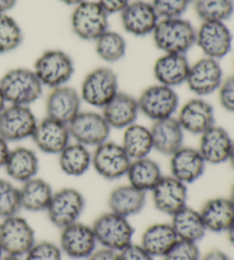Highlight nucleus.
Instances as JSON below:
<instances>
[{
    "label": "nucleus",
    "instance_id": "obj_4",
    "mask_svg": "<svg viewBox=\"0 0 234 260\" xmlns=\"http://www.w3.org/2000/svg\"><path fill=\"white\" fill-rule=\"evenodd\" d=\"M34 72L44 88L69 85L76 68L70 55L62 49H48L41 53L34 64Z\"/></svg>",
    "mask_w": 234,
    "mask_h": 260
},
{
    "label": "nucleus",
    "instance_id": "obj_36",
    "mask_svg": "<svg viewBox=\"0 0 234 260\" xmlns=\"http://www.w3.org/2000/svg\"><path fill=\"white\" fill-rule=\"evenodd\" d=\"M193 9L201 22H224L234 14V0H193Z\"/></svg>",
    "mask_w": 234,
    "mask_h": 260
},
{
    "label": "nucleus",
    "instance_id": "obj_32",
    "mask_svg": "<svg viewBox=\"0 0 234 260\" xmlns=\"http://www.w3.org/2000/svg\"><path fill=\"white\" fill-rule=\"evenodd\" d=\"M57 156L61 171L70 177H81L92 169L91 148L77 142L71 141Z\"/></svg>",
    "mask_w": 234,
    "mask_h": 260
},
{
    "label": "nucleus",
    "instance_id": "obj_54",
    "mask_svg": "<svg viewBox=\"0 0 234 260\" xmlns=\"http://www.w3.org/2000/svg\"><path fill=\"white\" fill-rule=\"evenodd\" d=\"M228 199H230V201L232 202V204L234 206V183L232 184V186H231V191H230V195H228Z\"/></svg>",
    "mask_w": 234,
    "mask_h": 260
},
{
    "label": "nucleus",
    "instance_id": "obj_3",
    "mask_svg": "<svg viewBox=\"0 0 234 260\" xmlns=\"http://www.w3.org/2000/svg\"><path fill=\"white\" fill-rule=\"evenodd\" d=\"M92 229L101 248L119 252L133 243L135 230L129 218L112 211L101 213L93 221Z\"/></svg>",
    "mask_w": 234,
    "mask_h": 260
},
{
    "label": "nucleus",
    "instance_id": "obj_43",
    "mask_svg": "<svg viewBox=\"0 0 234 260\" xmlns=\"http://www.w3.org/2000/svg\"><path fill=\"white\" fill-rule=\"evenodd\" d=\"M119 260H154L152 254H150L139 243H130L128 247L118 252Z\"/></svg>",
    "mask_w": 234,
    "mask_h": 260
},
{
    "label": "nucleus",
    "instance_id": "obj_8",
    "mask_svg": "<svg viewBox=\"0 0 234 260\" xmlns=\"http://www.w3.org/2000/svg\"><path fill=\"white\" fill-rule=\"evenodd\" d=\"M85 209L86 199L79 189L63 187L54 191L45 212L50 224L61 230L80 220Z\"/></svg>",
    "mask_w": 234,
    "mask_h": 260
},
{
    "label": "nucleus",
    "instance_id": "obj_16",
    "mask_svg": "<svg viewBox=\"0 0 234 260\" xmlns=\"http://www.w3.org/2000/svg\"><path fill=\"white\" fill-rule=\"evenodd\" d=\"M176 119L184 133L200 136L216 124L214 106L202 97H193L180 106Z\"/></svg>",
    "mask_w": 234,
    "mask_h": 260
},
{
    "label": "nucleus",
    "instance_id": "obj_28",
    "mask_svg": "<svg viewBox=\"0 0 234 260\" xmlns=\"http://www.w3.org/2000/svg\"><path fill=\"white\" fill-rule=\"evenodd\" d=\"M147 206V193L130 184L119 185L107 197L109 211L130 218L139 215Z\"/></svg>",
    "mask_w": 234,
    "mask_h": 260
},
{
    "label": "nucleus",
    "instance_id": "obj_45",
    "mask_svg": "<svg viewBox=\"0 0 234 260\" xmlns=\"http://www.w3.org/2000/svg\"><path fill=\"white\" fill-rule=\"evenodd\" d=\"M87 260H119V256L118 252L105 248H100L96 249Z\"/></svg>",
    "mask_w": 234,
    "mask_h": 260
},
{
    "label": "nucleus",
    "instance_id": "obj_35",
    "mask_svg": "<svg viewBox=\"0 0 234 260\" xmlns=\"http://www.w3.org/2000/svg\"><path fill=\"white\" fill-rule=\"evenodd\" d=\"M94 44L98 58L107 64L120 62L127 54V41L125 37L110 29L94 41Z\"/></svg>",
    "mask_w": 234,
    "mask_h": 260
},
{
    "label": "nucleus",
    "instance_id": "obj_14",
    "mask_svg": "<svg viewBox=\"0 0 234 260\" xmlns=\"http://www.w3.org/2000/svg\"><path fill=\"white\" fill-rule=\"evenodd\" d=\"M195 46L203 56L221 61L231 53L233 35L224 22H201L196 27Z\"/></svg>",
    "mask_w": 234,
    "mask_h": 260
},
{
    "label": "nucleus",
    "instance_id": "obj_48",
    "mask_svg": "<svg viewBox=\"0 0 234 260\" xmlns=\"http://www.w3.org/2000/svg\"><path fill=\"white\" fill-rule=\"evenodd\" d=\"M18 0H0V14H9Z\"/></svg>",
    "mask_w": 234,
    "mask_h": 260
},
{
    "label": "nucleus",
    "instance_id": "obj_27",
    "mask_svg": "<svg viewBox=\"0 0 234 260\" xmlns=\"http://www.w3.org/2000/svg\"><path fill=\"white\" fill-rule=\"evenodd\" d=\"M199 211L207 232L215 234H226L234 222V206L228 197L209 199Z\"/></svg>",
    "mask_w": 234,
    "mask_h": 260
},
{
    "label": "nucleus",
    "instance_id": "obj_47",
    "mask_svg": "<svg viewBox=\"0 0 234 260\" xmlns=\"http://www.w3.org/2000/svg\"><path fill=\"white\" fill-rule=\"evenodd\" d=\"M11 151V146H9V143L0 136V169H4L5 162L7 160L8 153Z\"/></svg>",
    "mask_w": 234,
    "mask_h": 260
},
{
    "label": "nucleus",
    "instance_id": "obj_53",
    "mask_svg": "<svg viewBox=\"0 0 234 260\" xmlns=\"http://www.w3.org/2000/svg\"><path fill=\"white\" fill-rule=\"evenodd\" d=\"M2 260H24L22 257H16V256H11V254H5Z\"/></svg>",
    "mask_w": 234,
    "mask_h": 260
},
{
    "label": "nucleus",
    "instance_id": "obj_34",
    "mask_svg": "<svg viewBox=\"0 0 234 260\" xmlns=\"http://www.w3.org/2000/svg\"><path fill=\"white\" fill-rule=\"evenodd\" d=\"M123 132V139L120 144L130 159L137 160L150 156L153 151V142L149 127L135 122Z\"/></svg>",
    "mask_w": 234,
    "mask_h": 260
},
{
    "label": "nucleus",
    "instance_id": "obj_23",
    "mask_svg": "<svg viewBox=\"0 0 234 260\" xmlns=\"http://www.w3.org/2000/svg\"><path fill=\"white\" fill-rule=\"evenodd\" d=\"M40 161L35 150L25 146L11 147L4 170L8 179L23 184L38 176Z\"/></svg>",
    "mask_w": 234,
    "mask_h": 260
},
{
    "label": "nucleus",
    "instance_id": "obj_19",
    "mask_svg": "<svg viewBox=\"0 0 234 260\" xmlns=\"http://www.w3.org/2000/svg\"><path fill=\"white\" fill-rule=\"evenodd\" d=\"M31 139L37 150L48 155H58L72 141L68 124L48 117L38 120Z\"/></svg>",
    "mask_w": 234,
    "mask_h": 260
},
{
    "label": "nucleus",
    "instance_id": "obj_20",
    "mask_svg": "<svg viewBox=\"0 0 234 260\" xmlns=\"http://www.w3.org/2000/svg\"><path fill=\"white\" fill-rule=\"evenodd\" d=\"M79 90L69 85L50 89L46 97V117L69 124L81 111Z\"/></svg>",
    "mask_w": 234,
    "mask_h": 260
},
{
    "label": "nucleus",
    "instance_id": "obj_46",
    "mask_svg": "<svg viewBox=\"0 0 234 260\" xmlns=\"http://www.w3.org/2000/svg\"><path fill=\"white\" fill-rule=\"evenodd\" d=\"M200 260H232V258L222 250L214 249L203 254V256H201Z\"/></svg>",
    "mask_w": 234,
    "mask_h": 260
},
{
    "label": "nucleus",
    "instance_id": "obj_25",
    "mask_svg": "<svg viewBox=\"0 0 234 260\" xmlns=\"http://www.w3.org/2000/svg\"><path fill=\"white\" fill-rule=\"evenodd\" d=\"M190 64L187 55L162 54L153 64V77L157 83L176 88L186 82Z\"/></svg>",
    "mask_w": 234,
    "mask_h": 260
},
{
    "label": "nucleus",
    "instance_id": "obj_31",
    "mask_svg": "<svg viewBox=\"0 0 234 260\" xmlns=\"http://www.w3.org/2000/svg\"><path fill=\"white\" fill-rule=\"evenodd\" d=\"M54 189L46 179L37 177L21 184L20 197L22 210L27 212H44L53 197Z\"/></svg>",
    "mask_w": 234,
    "mask_h": 260
},
{
    "label": "nucleus",
    "instance_id": "obj_18",
    "mask_svg": "<svg viewBox=\"0 0 234 260\" xmlns=\"http://www.w3.org/2000/svg\"><path fill=\"white\" fill-rule=\"evenodd\" d=\"M119 15L124 30L137 38L152 36L160 21L151 2L145 0L130 2Z\"/></svg>",
    "mask_w": 234,
    "mask_h": 260
},
{
    "label": "nucleus",
    "instance_id": "obj_2",
    "mask_svg": "<svg viewBox=\"0 0 234 260\" xmlns=\"http://www.w3.org/2000/svg\"><path fill=\"white\" fill-rule=\"evenodd\" d=\"M0 90L7 104L31 106L44 92V86L32 69L14 68L0 78Z\"/></svg>",
    "mask_w": 234,
    "mask_h": 260
},
{
    "label": "nucleus",
    "instance_id": "obj_44",
    "mask_svg": "<svg viewBox=\"0 0 234 260\" xmlns=\"http://www.w3.org/2000/svg\"><path fill=\"white\" fill-rule=\"evenodd\" d=\"M96 2L104 8L109 15H112V14H120L132 0H96Z\"/></svg>",
    "mask_w": 234,
    "mask_h": 260
},
{
    "label": "nucleus",
    "instance_id": "obj_10",
    "mask_svg": "<svg viewBox=\"0 0 234 260\" xmlns=\"http://www.w3.org/2000/svg\"><path fill=\"white\" fill-rule=\"evenodd\" d=\"M132 159L120 143L106 141L92 151V169L105 180H118L126 177Z\"/></svg>",
    "mask_w": 234,
    "mask_h": 260
},
{
    "label": "nucleus",
    "instance_id": "obj_50",
    "mask_svg": "<svg viewBox=\"0 0 234 260\" xmlns=\"http://www.w3.org/2000/svg\"><path fill=\"white\" fill-rule=\"evenodd\" d=\"M61 3L67 5V6H71V7H74L77 6V5H79L80 3H82L83 0H60Z\"/></svg>",
    "mask_w": 234,
    "mask_h": 260
},
{
    "label": "nucleus",
    "instance_id": "obj_24",
    "mask_svg": "<svg viewBox=\"0 0 234 260\" xmlns=\"http://www.w3.org/2000/svg\"><path fill=\"white\" fill-rule=\"evenodd\" d=\"M101 113L111 129L124 130L137 122V118L140 114L137 97H134L128 92L119 91L101 110Z\"/></svg>",
    "mask_w": 234,
    "mask_h": 260
},
{
    "label": "nucleus",
    "instance_id": "obj_42",
    "mask_svg": "<svg viewBox=\"0 0 234 260\" xmlns=\"http://www.w3.org/2000/svg\"><path fill=\"white\" fill-rule=\"evenodd\" d=\"M218 101L226 112L234 113V74L224 78L221 87L217 90Z\"/></svg>",
    "mask_w": 234,
    "mask_h": 260
},
{
    "label": "nucleus",
    "instance_id": "obj_29",
    "mask_svg": "<svg viewBox=\"0 0 234 260\" xmlns=\"http://www.w3.org/2000/svg\"><path fill=\"white\" fill-rule=\"evenodd\" d=\"M170 225L179 240L199 243L208 233L200 211L186 206L172 215Z\"/></svg>",
    "mask_w": 234,
    "mask_h": 260
},
{
    "label": "nucleus",
    "instance_id": "obj_30",
    "mask_svg": "<svg viewBox=\"0 0 234 260\" xmlns=\"http://www.w3.org/2000/svg\"><path fill=\"white\" fill-rule=\"evenodd\" d=\"M177 240L179 238L170 222H156L143 231L139 244L154 258H162Z\"/></svg>",
    "mask_w": 234,
    "mask_h": 260
},
{
    "label": "nucleus",
    "instance_id": "obj_21",
    "mask_svg": "<svg viewBox=\"0 0 234 260\" xmlns=\"http://www.w3.org/2000/svg\"><path fill=\"white\" fill-rule=\"evenodd\" d=\"M207 164L198 148L182 146L169 156L170 175L186 185L193 184L202 177Z\"/></svg>",
    "mask_w": 234,
    "mask_h": 260
},
{
    "label": "nucleus",
    "instance_id": "obj_56",
    "mask_svg": "<svg viewBox=\"0 0 234 260\" xmlns=\"http://www.w3.org/2000/svg\"><path fill=\"white\" fill-rule=\"evenodd\" d=\"M233 67H234V61H233Z\"/></svg>",
    "mask_w": 234,
    "mask_h": 260
},
{
    "label": "nucleus",
    "instance_id": "obj_55",
    "mask_svg": "<svg viewBox=\"0 0 234 260\" xmlns=\"http://www.w3.org/2000/svg\"><path fill=\"white\" fill-rule=\"evenodd\" d=\"M5 256V253H4V251H3V249H2V247H0V260L3 259V257Z\"/></svg>",
    "mask_w": 234,
    "mask_h": 260
},
{
    "label": "nucleus",
    "instance_id": "obj_49",
    "mask_svg": "<svg viewBox=\"0 0 234 260\" xmlns=\"http://www.w3.org/2000/svg\"><path fill=\"white\" fill-rule=\"evenodd\" d=\"M226 235H227L228 243H230L232 247L234 248V222L232 224V226L230 227V230L226 232Z\"/></svg>",
    "mask_w": 234,
    "mask_h": 260
},
{
    "label": "nucleus",
    "instance_id": "obj_17",
    "mask_svg": "<svg viewBox=\"0 0 234 260\" xmlns=\"http://www.w3.org/2000/svg\"><path fill=\"white\" fill-rule=\"evenodd\" d=\"M151 195L154 208L163 215L171 217L187 206L189 188L186 184L172 177L171 175H163L152 188Z\"/></svg>",
    "mask_w": 234,
    "mask_h": 260
},
{
    "label": "nucleus",
    "instance_id": "obj_1",
    "mask_svg": "<svg viewBox=\"0 0 234 260\" xmlns=\"http://www.w3.org/2000/svg\"><path fill=\"white\" fill-rule=\"evenodd\" d=\"M151 37L162 54L187 55L195 46L196 27L184 17L162 18Z\"/></svg>",
    "mask_w": 234,
    "mask_h": 260
},
{
    "label": "nucleus",
    "instance_id": "obj_51",
    "mask_svg": "<svg viewBox=\"0 0 234 260\" xmlns=\"http://www.w3.org/2000/svg\"><path fill=\"white\" fill-rule=\"evenodd\" d=\"M7 105H8L7 102H6V100H5L2 90H0V114H2V112L5 110V108H6Z\"/></svg>",
    "mask_w": 234,
    "mask_h": 260
},
{
    "label": "nucleus",
    "instance_id": "obj_39",
    "mask_svg": "<svg viewBox=\"0 0 234 260\" xmlns=\"http://www.w3.org/2000/svg\"><path fill=\"white\" fill-rule=\"evenodd\" d=\"M192 3L193 0H152L151 2L160 20L183 17Z\"/></svg>",
    "mask_w": 234,
    "mask_h": 260
},
{
    "label": "nucleus",
    "instance_id": "obj_5",
    "mask_svg": "<svg viewBox=\"0 0 234 260\" xmlns=\"http://www.w3.org/2000/svg\"><path fill=\"white\" fill-rule=\"evenodd\" d=\"M119 91L118 74L110 67H100L86 74L79 94L82 103L102 110Z\"/></svg>",
    "mask_w": 234,
    "mask_h": 260
},
{
    "label": "nucleus",
    "instance_id": "obj_37",
    "mask_svg": "<svg viewBox=\"0 0 234 260\" xmlns=\"http://www.w3.org/2000/svg\"><path fill=\"white\" fill-rule=\"evenodd\" d=\"M24 40L22 26L9 14H0V55L15 52Z\"/></svg>",
    "mask_w": 234,
    "mask_h": 260
},
{
    "label": "nucleus",
    "instance_id": "obj_41",
    "mask_svg": "<svg viewBox=\"0 0 234 260\" xmlns=\"http://www.w3.org/2000/svg\"><path fill=\"white\" fill-rule=\"evenodd\" d=\"M24 260H63V252L60 245L50 241L36 242L27 253L23 257Z\"/></svg>",
    "mask_w": 234,
    "mask_h": 260
},
{
    "label": "nucleus",
    "instance_id": "obj_15",
    "mask_svg": "<svg viewBox=\"0 0 234 260\" xmlns=\"http://www.w3.org/2000/svg\"><path fill=\"white\" fill-rule=\"evenodd\" d=\"M58 245L63 256L74 260H87L97 249V241L92 225L82 221L61 229Z\"/></svg>",
    "mask_w": 234,
    "mask_h": 260
},
{
    "label": "nucleus",
    "instance_id": "obj_40",
    "mask_svg": "<svg viewBox=\"0 0 234 260\" xmlns=\"http://www.w3.org/2000/svg\"><path fill=\"white\" fill-rule=\"evenodd\" d=\"M201 256L202 254L200 251L199 243L177 240L169 251L162 257V260H200Z\"/></svg>",
    "mask_w": 234,
    "mask_h": 260
},
{
    "label": "nucleus",
    "instance_id": "obj_7",
    "mask_svg": "<svg viewBox=\"0 0 234 260\" xmlns=\"http://www.w3.org/2000/svg\"><path fill=\"white\" fill-rule=\"evenodd\" d=\"M139 113L151 120H159L175 117L180 109V97L175 88L154 83L143 89L137 97Z\"/></svg>",
    "mask_w": 234,
    "mask_h": 260
},
{
    "label": "nucleus",
    "instance_id": "obj_12",
    "mask_svg": "<svg viewBox=\"0 0 234 260\" xmlns=\"http://www.w3.org/2000/svg\"><path fill=\"white\" fill-rule=\"evenodd\" d=\"M37 123L31 106L8 104L0 114V136L9 144L31 139Z\"/></svg>",
    "mask_w": 234,
    "mask_h": 260
},
{
    "label": "nucleus",
    "instance_id": "obj_11",
    "mask_svg": "<svg viewBox=\"0 0 234 260\" xmlns=\"http://www.w3.org/2000/svg\"><path fill=\"white\" fill-rule=\"evenodd\" d=\"M73 142L94 148L109 141L111 128L101 112L80 111L68 124Z\"/></svg>",
    "mask_w": 234,
    "mask_h": 260
},
{
    "label": "nucleus",
    "instance_id": "obj_52",
    "mask_svg": "<svg viewBox=\"0 0 234 260\" xmlns=\"http://www.w3.org/2000/svg\"><path fill=\"white\" fill-rule=\"evenodd\" d=\"M228 164L231 165V167L234 170V143H233V146H232V150H231V154H230V157H228Z\"/></svg>",
    "mask_w": 234,
    "mask_h": 260
},
{
    "label": "nucleus",
    "instance_id": "obj_6",
    "mask_svg": "<svg viewBox=\"0 0 234 260\" xmlns=\"http://www.w3.org/2000/svg\"><path fill=\"white\" fill-rule=\"evenodd\" d=\"M109 16L96 0H83L73 7L70 25L77 38L94 43L110 29Z\"/></svg>",
    "mask_w": 234,
    "mask_h": 260
},
{
    "label": "nucleus",
    "instance_id": "obj_26",
    "mask_svg": "<svg viewBox=\"0 0 234 260\" xmlns=\"http://www.w3.org/2000/svg\"><path fill=\"white\" fill-rule=\"evenodd\" d=\"M152 135L153 151L165 156L171 154L184 146V130L176 117L154 121L150 127Z\"/></svg>",
    "mask_w": 234,
    "mask_h": 260
},
{
    "label": "nucleus",
    "instance_id": "obj_13",
    "mask_svg": "<svg viewBox=\"0 0 234 260\" xmlns=\"http://www.w3.org/2000/svg\"><path fill=\"white\" fill-rule=\"evenodd\" d=\"M223 80V68L219 61L202 56L190 64L185 85L195 97L204 99L217 92Z\"/></svg>",
    "mask_w": 234,
    "mask_h": 260
},
{
    "label": "nucleus",
    "instance_id": "obj_33",
    "mask_svg": "<svg viewBox=\"0 0 234 260\" xmlns=\"http://www.w3.org/2000/svg\"><path fill=\"white\" fill-rule=\"evenodd\" d=\"M162 176L160 165L150 156L132 160L126 174L128 184L145 193L151 192Z\"/></svg>",
    "mask_w": 234,
    "mask_h": 260
},
{
    "label": "nucleus",
    "instance_id": "obj_38",
    "mask_svg": "<svg viewBox=\"0 0 234 260\" xmlns=\"http://www.w3.org/2000/svg\"><path fill=\"white\" fill-rule=\"evenodd\" d=\"M21 210L20 187L11 179L0 178V219L17 215Z\"/></svg>",
    "mask_w": 234,
    "mask_h": 260
},
{
    "label": "nucleus",
    "instance_id": "obj_22",
    "mask_svg": "<svg viewBox=\"0 0 234 260\" xmlns=\"http://www.w3.org/2000/svg\"><path fill=\"white\" fill-rule=\"evenodd\" d=\"M196 147L207 165H223L228 161L234 141L225 128L215 124L200 135Z\"/></svg>",
    "mask_w": 234,
    "mask_h": 260
},
{
    "label": "nucleus",
    "instance_id": "obj_9",
    "mask_svg": "<svg viewBox=\"0 0 234 260\" xmlns=\"http://www.w3.org/2000/svg\"><path fill=\"white\" fill-rule=\"evenodd\" d=\"M36 242L34 227L20 213L0 221V247L5 254L23 258Z\"/></svg>",
    "mask_w": 234,
    "mask_h": 260
}]
</instances>
